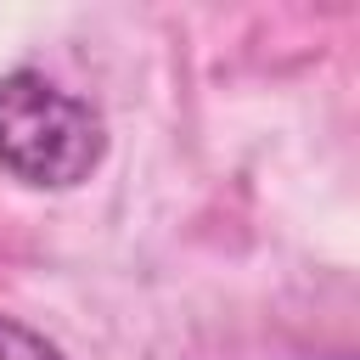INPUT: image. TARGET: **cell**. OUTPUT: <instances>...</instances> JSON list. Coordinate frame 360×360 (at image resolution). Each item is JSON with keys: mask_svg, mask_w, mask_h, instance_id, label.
<instances>
[{"mask_svg": "<svg viewBox=\"0 0 360 360\" xmlns=\"http://www.w3.org/2000/svg\"><path fill=\"white\" fill-rule=\"evenodd\" d=\"M107 158L101 112L62 90L56 79L17 68L0 79V169L39 191H68L90 180Z\"/></svg>", "mask_w": 360, "mask_h": 360, "instance_id": "6da1fadb", "label": "cell"}, {"mask_svg": "<svg viewBox=\"0 0 360 360\" xmlns=\"http://www.w3.org/2000/svg\"><path fill=\"white\" fill-rule=\"evenodd\" d=\"M0 360H68V354H62L45 332H34V326L0 315Z\"/></svg>", "mask_w": 360, "mask_h": 360, "instance_id": "7a4b0ae2", "label": "cell"}]
</instances>
